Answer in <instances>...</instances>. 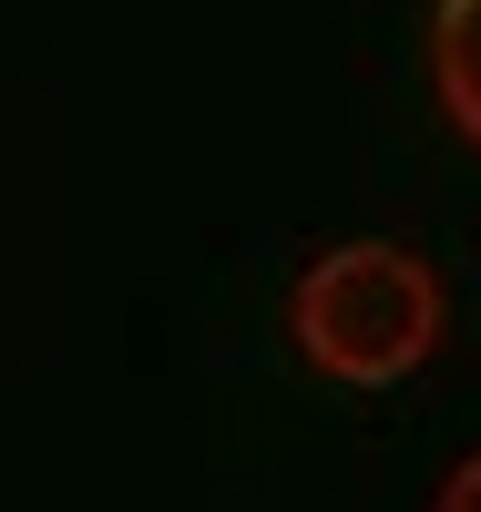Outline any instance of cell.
<instances>
[{"instance_id":"6da1fadb","label":"cell","mask_w":481,"mask_h":512,"mask_svg":"<svg viewBox=\"0 0 481 512\" xmlns=\"http://www.w3.org/2000/svg\"><path fill=\"white\" fill-rule=\"evenodd\" d=\"M287 328H297V359L308 369L348 379V390H389V379H410L441 349V287H430V267L410 246L348 236L297 277Z\"/></svg>"},{"instance_id":"7a4b0ae2","label":"cell","mask_w":481,"mask_h":512,"mask_svg":"<svg viewBox=\"0 0 481 512\" xmlns=\"http://www.w3.org/2000/svg\"><path fill=\"white\" fill-rule=\"evenodd\" d=\"M430 82H441V113L481 144V0H441L430 11Z\"/></svg>"},{"instance_id":"3957f363","label":"cell","mask_w":481,"mask_h":512,"mask_svg":"<svg viewBox=\"0 0 481 512\" xmlns=\"http://www.w3.org/2000/svg\"><path fill=\"white\" fill-rule=\"evenodd\" d=\"M441 512H481V451H471L461 472H451V492H441Z\"/></svg>"}]
</instances>
